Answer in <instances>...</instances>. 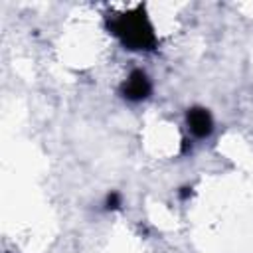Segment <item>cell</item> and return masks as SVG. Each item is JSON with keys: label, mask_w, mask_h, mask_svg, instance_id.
Masks as SVG:
<instances>
[{"label": "cell", "mask_w": 253, "mask_h": 253, "mask_svg": "<svg viewBox=\"0 0 253 253\" xmlns=\"http://www.w3.org/2000/svg\"><path fill=\"white\" fill-rule=\"evenodd\" d=\"M111 30L128 49H152L156 45V36L146 18L144 6H136L134 10L115 18L111 22Z\"/></svg>", "instance_id": "cell-1"}, {"label": "cell", "mask_w": 253, "mask_h": 253, "mask_svg": "<svg viewBox=\"0 0 253 253\" xmlns=\"http://www.w3.org/2000/svg\"><path fill=\"white\" fill-rule=\"evenodd\" d=\"M188 125H190V130L200 138L208 136L211 132V128H213L211 115L202 107H192L188 111Z\"/></svg>", "instance_id": "cell-3"}, {"label": "cell", "mask_w": 253, "mask_h": 253, "mask_svg": "<svg viewBox=\"0 0 253 253\" xmlns=\"http://www.w3.org/2000/svg\"><path fill=\"white\" fill-rule=\"evenodd\" d=\"M123 95L130 101H142L150 95V81L142 71H132L123 85Z\"/></svg>", "instance_id": "cell-2"}, {"label": "cell", "mask_w": 253, "mask_h": 253, "mask_svg": "<svg viewBox=\"0 0 253 253\" xmlns=\"http://www.w3.org/2000/svg\"><path fill=\"white\" fill-rule=\"evenodd\" d=\"M188 194H190V188H182V194H180V196H182V198H186Z\"/></svg>", "instance_id": "cell-5"}, {"label": "cell", "mask_w": 253, "mask_h": 253, "mask_svg": "<svg viewBox=\"0 0 253 253\" xmlns=\"http://www.w3.org/2000/svg\"><path fill=\"white\" fill-rule=\"evenodd\" d=\"M119 206H121V198H119V194H117V192L109 194V198H107V208H109V210H115V208H119Z\"/></svg>", "instance_id": "cell-4"}]
</instances>
